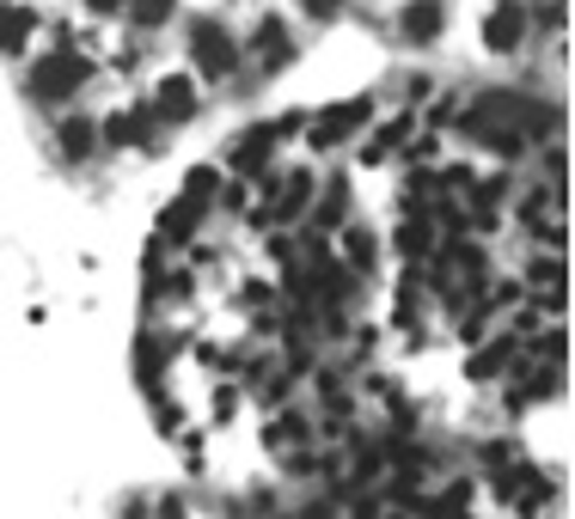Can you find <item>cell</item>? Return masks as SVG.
<instances>
[{
    "label": "cell",
    "mask_w": 575,
    "mask_h": 519,
    "mask_svg": "<svg viewBox=\"0 0 575 519\" xmlns=\"http://www.w3.org/2000/svg\"><path fill=\"white\" fill-rule=\"evenodd\" d=\"M184 196H215V166H196V171H190V183H184Z\"/></svg>",
    "instance_id": "cell-18"
},
{
    "label": "cell",
    "mask_w": 575,
    "mask_h": 519,
    "mask_svg": "<svg viewBox=\"0 0 575 519\" xmlns=\"http://www.w3.org/2000/svg\"><path fill=\"white\" fill-rule=\"evenodd\" d=\"M343 251H349V263H356V269H368V263H373V239H368V232H349V239H343Z\"/></svg>",
    "instance_id": "cell-17"
},
{
    "label": "cell",
    "mask_w": 575,
    "mask_h": 519,
    "mask_svg": "<svg viewBox=\"0 0 575 519\" xmlns=\"http://www.w3.org/2000/svg\"><path fill=\"white\" fill-rule=\"evenodd\" d=\"M159 110H166L171 122H184L190 110H196V92H190V80H184V74H171L166 86H159Z\"/></svg>",
    "instance_id": "cell-8"
},
{
    "label": "cell",
    "mask_w": 575,
    "mask_h": 519,
    "mask_svg": "<svg viewBox=\"0 0 575 519\" xmlns=\"http://www.w3.org/2000/svg\"><path fill=\"white\" fill-rule=\"evenodd\" d=\"M405 37L410 44H435L441 37V0H417V7H405Z\"/></svg>",
    "instance_id": "cell-5"
},
{
    "label": "cell",
    "mask_w": 575,
    "mask_h": 519,
    "mask_svg": "<svg viewBox=\"0 0 575 519\" xmlns=\"http://www.w3.org/2000/svg\"><path fill=\"white\" fill-rule=\"evenodd\" d=\"M429 239H435V232H429V214L405 220V232H398V244H405V257H422V251H429Z\"/></svg>",
    "instance_id": "cell-13"
},
{
    "label": "cell",
    "mask_w": 575,
    "mask_h": 519,
    "mask_svg": "<svg viewBox=\"0 0 575 519\" xmlns=\"http://www.w3.org/2000/svg\"><path fill=\"white\" fill-rule=\"evenodd\" d=\"M269 147H276V129H251V135L233 147V166H239V171H264Z\"/></svg>",
    "instance_id": "cell-7"
},
{
    "label": "cell",
    "mask_w": 575,
    "mask_h": 519,
    "mask_svg": "<svg viewBox=\"0 0 575 519\" xmlns=\"http://www.w3.org/2000/svg\"><path fill=\"white\" fill-rule=\"evenodd\" d=\"M508 361H514V342H490V349L471 361V379H490V373H502Z\"/></svg>",
    "instance_id": "cell-12"
},
{
    "label": "cell",
    "mask_w": 575,
    "mask_h": 519,
    "mask_svg": "<svg viewBox=\"0 0 575 519\" xmlns=\"http://www.w3.org/2000/svg\"><path fill=\"white\" fill-rule=\"evenodd\" d=\"M307 196H312V178H307V171H295V178H288V190H281V202L269 208V220H295Z\"/></svg>",
    "instance_id": "cell-10"
},
{
    "label": "cell",
    "mask_w": 575,
    "mask_h": 519,
    "mask_svg": "<svg viewBox=\"0 0 575 519\" xmlns=\"http://www.w3.org/2000/svg\"><path fill=\"white\" fill-rule=\"evenodd\" d=\"M520 37H527V7H514V0H508V7H496V13H490V25H483V44L502 56V49H514Z\"/></svg>",
    "instance_id": "cell-4"
},
{
    "label": "cell",
    "mask_w": 575,
    "mask_h": 519,
    "mask_svg": "<svg viewBox=\"0 0 575 519\" xmlns=\"http://www.w3.org/2000/svg\"><path fill=\"white\" fill-rule=\"evenodd\" d=\"M251 44H257V56L281 61V56H288V31H281V19H264V25H257V37H251Z\"/></svg>",
    "instance_id": "cell-11"
},
{
    "label": "cell",
    "mask_w": 575,
    "mask_h": 519,
    "mask_svg": "<svg viewBox=\"0 0 575 519\" xmlns=\"http://www.w3.org/2000/svg\"><path fill=\"white\" fill-rule=\"evenodd\" d=\"M80 80H86V61L80 56H49V61H37L32 68V92L37 98H68Z\"/></svg>",
    "instance_id": "cell-1"
},
{
    "label": "cell",
    "mask_w": 575,
    "mask_h": 519,
    "mask_svg": "<svg viewBox=\"0 0 575 519\" xmlns=\"http://www.w3.org/2000/svg\"><path fill=\"white\" fill-rule=\"evenodd\" d=\"M25 37H32V13H25V7H0V49H7V56H19V49H25Z\"/></svg>",
    "instance_id": "cell-9"
},
{
    "label": "cell",
    "mask_w": 575,
    "mask_h": 519,
    "mask_svg": "<svg viewBox=\"0 0 575 519\" xmlns=\"http://www.w3.org/2000/svg\"><path fill=\"white\" fill-rule=\"evenodd\" d=\"M368 117H373L368 98H349V105L325 110V122H312V147H337V141H343V135H356Z\"/></svg>",
    "instance_id": "cell-3"
},
{
    "label": "cell",
    "mask_w": 575,
    "mask_h": 519,
    "mask_svg": "<svg viewBox=\"0 0 575 519\" xmlns=\"http://www.w3.org/2000/svg\"><path fill=\"white\" fill-rule=\"evenodd\" d=\"M300 7H307L312 19H331V13H337V0H300Z\"/></svg>",
    "instance_id": "cell-20"
},
{
    "label": "cell",
    "mask_w": 575,
    "mask_h": 519,
    "mask_svg": "<svg viewBox=\"0 0 575 519\" xmlns=\"http://www.w3.org/2000/svg\"><path fill=\"white\" fill-rule=\"evenodd\" d=\"M105 135H110V141H141V135H147V117H141V110H123V117L110 122Z\"/></svg>",
    "instance_id": "cell-15"
},
{
    "label": "cell",
    "mask_w": 575,
    "mask_h": 519,
    "mask_svg": "<svg viewBox=\"0 0 575 519\" xmlns=\"http://www.w3.org/2000/svg\"><path fill=\"white\" fill-rule=\"evenodd\" d=\"M190 49H196V68H203V74H215V80H227V74H233V61H239L233 37H227V31H215V25H196Z\"/></svg>",
    "instance_id": "cell-2"
},
{
    "label": "cell",
    "mask_w": 575,
    "mask_h": 519,
    "mask_svg": "<svg viewBox=\"0 0 575 519\" xmlns=\"http://www.w3.org/2000/svg\"><path fill=\"white\" fill-rule=\"evenodd\" d=\"M86 7H93V13H117V7H123V0H86Z\"/></svg>",
    "instance_id": "cell-21"
},
{
    "label": "cell",
    "mask_w": 575,
    "mask_h": 519,
    "mask_svg": "<svg viewBox=\"0 0 575 519\" xmlns=\"http://www.w3.org/2000/svg\"><path fill=\"white\" fill-rule=\"evenodd\" d=\"M129 13H135V25H166L171 0H129Z\"/></svg>",
    "instance_id": "cell-16"
},
{
    "label": "cell",
    "mask_w": 575,
    "mask_h": 519,
    "mask_svg": "<svg viewBox=\"0 0 575 519\" xmlns=\"http://www.w3.org/2000/svg\"><path fill=\"white\" fill-rule=\"evenodd\" d=\"M62 147L80 159V153L93 147V122H86V117H68V122H62Z\"/></svg>",
    "instance_id": "cell-14"
},
{
    "label": "cell",
    "mask_w": 575,
    "mask_h": 519,
    "mask_svg": "<svg viewBox=\"0 0 575 519\" xmlns=\"http://www.w3.org/2000/svg\"><path fill=\"white\" fill-rule=\"evenodd\" d=\"M196 220H203V196H178L166 208V220H159V227H166V239H190V232H196Z\"/></svg>",
    "instance_id": "cell-6"
},
{
    "label": "cell",
    "mask_w": 575,
    "mask_h": 519,
    "mask_svg": "<svg viewBox=\"0 0 575 519\" xmlns=\"http://www.w3.org/2000/svg\"><path fill=\"white\" fill-rule=\"evenodd\" d=\"M337 220H343V183L325 196V208H319V227H337Z\"/></svg>",
    "instance_id": "cell-19"
}]
</instances>
